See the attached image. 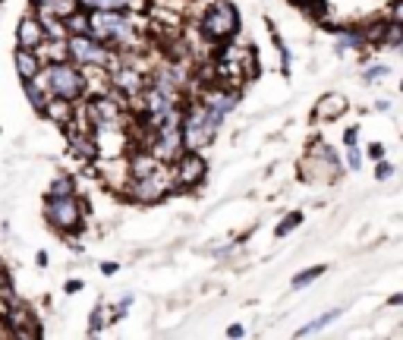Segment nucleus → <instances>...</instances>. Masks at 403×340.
Here are the masks:
<instances>
[{"instance_id":"obj_1","label":"nucleus","mask_w":403,"mask_h":340,"mask_svg":"<svg viewBox=\"0 0 403 340\" xmlns=\"http://www.w3.org/2000/svg\"><path fill=\"white\" fill-rule=\"evenodd\" d=\"M42 218L48 221V227L54 233L67 239H76L85 233L89 224V214H85V202L79 192H67V196H54V192H44L42 198Z\"/></svg>"},{"instance_id":"obj_40","label":"nucleus","mask_w":403,"mask_h":340,"mask_svg":"<svg viewBox=\"0 0 403 340\" xmlns=\"http://www.w3.org/2000/svg\"><path fill=\"white\" fill-rule=\"evenodd\" d=\"M394 54H400V57H403V44H397V48H394Z\"/></svg>"},{"instance_id":"obj_25","label":"nucleus","mask_w":403,"mask_h":340,"mask_svg":"<svg viewBox=\"0 0 403 340\" xmlns=\"http://www.w3.org/2000/svg\"><path fill=\"white\" fill-rule=\"evenodd\" d=\"M388 76H391L388 63H369V67L362 69V82H366V85H375V82L388 79Z\"/></svg>"},{"instance_id":"obj_9","label":"nucleus","mask_w":403,"mask_h":340,"mask_svg":"<svg viewBox=\"0 0 403 340\" xmlns=\"http://www.w3.org/2000/svg\"><path fill=\"white\" fill-rule=\"evenodd\" d=\"M3 325L10 337H42V321L35 318L28 303L16 300V293L3 296Z\"/></svg>"},{"instance_id":"obj_23","label":"nucleus","mask_w":403,"mask_h":340,"mask_svg":"<svg viewBox=\"0 0 403 340\" xmlns=\"http://www.w3.org/2000/svg\"><path fill=\"white\" fill-rule=\"evenodd\" d=\"M302 218H306V214H302L300 208H296V211H290V214H284V218H280V224L274 227V237H277V239H284V237H287V233H293L296 227L302 224Z\"/></svg>"},{"instance_id":"obj_20","label":"nucleus","mask_w":403,"mask_h":340,"mask_svg":"<svg viewBox=\"0 0 403 340\" xmlns=\"http://www.w3.org/2000/svg\"><path fill=\"white\" fill-rule=\"evenodd\" d=\"M265 26H268V35H271V44H274V51H277V57H280V76H290V51H287V44H284V38H280V32L274 28V22L271 19H265Z\"/></svg>"},{"instance_id":"obj_4","label":"nucleus","mask_w":403,"mask_h":340,"mask_svg":"<svg viewBox=\"0 0 403 340\" xmlns=\"http://www.w3.org/2000/svg\"><path fill=\"white\" fill-rule=\"evenodd\" d=\"M343 170H347V164L341 161L334 145H328L325 139H315V142H309L300 161V180L315 186H331L343 177Z\"/></svg>"},{"instance_id":"obj_17","label":"nucleus","mask_w":403,"mask_h":340,"mask_svg":"<svg viewBox=\"0 0 403 340\" xmlns=\"http://www.w3.org/2000/svg\"><path fill=\"white\" fill-rule=\"evenodd\" d=\"M110 325H114V321H110L108 303H98V306L89 312V325H85V334H89V337H98V334H101L104 328H110Z\"/></svg>"},{"instance_id":"obj_33","label":"nucleus","mask_w":403,"mask_h":340,"mask_svg":"<svg viewBox=\"0 0 403 340\" xmlns=\"http://www.w3.org/2000/svg\"><path fill=\"white\" fill-rule=\"evenodd\" d=\"M83 280L79 278H73V280H67V284H63V293H67V296H73V293H83Z\"/></svg>"},{"instance_id":"obj_34","label":"nucleus","mask_w":403,"mask_h":340,"mask_svg":"<svg viewBox=\"0 0 403 340\" xmlns=\"http://www.w3.org/2000/svg\"><path fill=\"white\" fill-rule=\"evenodd\" d=\"M117 271H120V265H117V262H101V274H104V278H114Z\"/></svg>"},{"instance_id":"obj_37","label":"nucleus","mask_w":403,"mask_h":340,"mask_svg":"<svg viewBox=\"0 0 403 340\" xmlns=\"http://www.w3.org/2000/svg\"><path fill=\"white\" fill-rule=\"evenodd\" d=\"M388 306H403V293H394V296H388Z\"/></svg>"},{"instance_id":"obj_8","label":"nucleus","mask_w":403,"mask_h":340,"mask_svg":"<svg viewBox=\"0 0 403 340\" xmlns=\"http://www.w3.org/2000/svg\"><path fill=\"white\" fill-rule=\"evenodd\" d=\"M208 158L205 151H192L186 148L177 161L171 164V177H173V192H196L198 186L208 180Z\"/></svg>"},{"instance_id":"obj_36","label":"nucleus","mask_w":403,"mask_h":340,"mask_svg":"<svg viewBox=\"0 0 403 340\" xmlns=\"http://www.w3.org/2000/svg\"><path fill=\"white\" fill-rule=\"evenodd\" d=\"M35 262H38V268H48V262H51V259H48V252L42 249L38 255H35Z\"/></svg>"},{"instance_id":"obj_27","label":"nucleus","mask_w":403,"mask_h":340,"mask_svg":"<svg viewBox=\"0 0 403 340\" xmlns=\"http://www.w3.org/2000/svg\"><path fill=\"white\" fill-rule=\"evenodd\" d=\"M341 145H343V155H347V151H362V145H359V126H347V130H343V136H341Z\"/></svg>"},{"instance_id":"obj_42","label":"nucleus","mask_w":403,"mask_h":340,"mask_svg":"<svg viewBox=\"0 0 403 340\" xmlns=\"http://www.w3.org/2000/svg\"><path fill=\"white\" fill-rule=\"evenodd\" d=\"M400 95H403V79H400Z\"/></svg>"},{"instance_id":"obj_35","label":"nucleus","mask_w":403,"mask_h":340,"mask_svg":"<svg viewBox=\"0 0 403 340\" xmlns=\"http://www.w3.org/2000/svg\"><path fill=\"white\" fill-rule=\"evenodd\" d=\"M243 334H246V328L239 325V321H233V325L227 328V337H243Z\"/></svg>"},{"instance_id":"obj_30","label":"nucleus","mask_w":403,"mask_h":340,"mask_svg":"<svg viewBox=\"0 0 403 340\" xmlns=\"http://www.w3.org/2000/svg\"><path fill=\"white\" fill-rule=\"evenodd\" d=\"M388 19H394V22H400V26H403V0H391Z\"/></svg>"},{"instance_id":"obj_31","label":"nucleus","mask_w":403,"mask_h":340,"mask_svg":"<svg viewBox=\"0 0 403 340\" xmlns=\"http://www.w3.org/2000/svg\"><path fill=\"white\" fill-rule=\"evenodd\" d=\"M57 7V0H32V10L35 13H51Z\"/></svg>"},{"instance_id":"obj_21","label":"nucleus","mask_w":403,"mask_h":340,"mask_svg":"<svg viewBox=\"0 0 403 340\" xmlns=\"http://www.w3.org/2000/svg\"><path fill=\"white\" fill-rule=\"evenodd\" d=\"M300 10H302V13H306L312 22H318V26H325V22L331 19V3H328V0H306V3H302Z\"/></svg>"},{"instance_id":"obj_26","label":"nucleus","mask_w":403,"mask_h":340,"mask_svg":"<svg viewBox=\"0 0 403 340\" xmlns=\"http://www.w3.org/2000/svg\"><path fill=\"white\" fill-rule=\"evenodd\" d=\"M132 303H136V300H132V293H126V296H120V300H117V306L110 309V321H114V325H117V321H123L126 315H130Z\"/></svg>"},{"instance_id":"obj_19","label":"nucleus","mask_w":403,"mask_h":340,"mask_svg":"<svg viewBox=\"0 0 403 340\" xmlns=\"http://www.w3.org/2000/svg\"><path fill=\"white\" fill-rule=\"evenodd\" d=\"M63 22H67L69 35H89L92 32V16H89V10H85V7H76Z\"/></svg>"},{"instance_id":"obj_41","label":"nucleus","mask_w":403,"mask_h":340,"mask_svg":"<svg viewBox=\"0 0 403 340\" xmlns=\"http://www.w3.org/2000/svg\"><path fill=\"white\" fill-rule=\"evenodd\" d=\"M0 271H7V265H3V262H0Z\"/></svg>"},{"instance_id":"obj_6","label":"nucleus","mask_w":403,"mask_h":340,"mask_svg":"<svg viewBox=\"0 0 403 340\" xmlns=\"http://www.w3.org/2000/svg\"><path fill=\"white\" fill-rule=\"evenodd\" d=\"M123 196L136 205H157L164 202L167 196H173V177H171V164H161V167L148 170V173H139L130 177Z\"/></svg>"},{"instance_id":"obj_13","label":"nucleus","mask_w":403,"mask_h":340,"mask_svg":"<svg viewBox=\"0 0 403 340\" xmlns=\"http://www.w3.org/2000/svg\"><path fill=\"white\" fill-rule=\"evenodd\" d=\"M44 57L38 54V51H28V48H13V69L16 76H19V82L26 79H42L44 73Z\"/></svg>"},{"instance_id":"obj_12","label":"nucleus","mask_w":403,"mask_h":340,"mask_svg":"<svg viewBox=\"0 0 403 340\" xmlns=\"http://www.w3.org/2000/svg\"><path fill=\"white\" fill-rule=\"evenodd\" d=\"M347 108H350V101L343 95H337V92H325V95L312 104V123H334L347 114Z\"/></svg>"},{"instance_id":"obj_39","label":"nucleus","mask_w":403,"mask_h":340,"mask_svg":"<svg viewBox=\"0 0 403 340\" xmlns=\"http://www.w3.org/2000/svg\"><path fill=\"white\" fill-rule=\"evenodd\" d=\"M290 3H293V7H302V3H306V0H290Z\"/></svg>"},{"instance_id":"obj_7","label":"nucleus","mask_w":403,"mask_h":340,"mask_svg":"<svg viewBox=\"0 0 403 340\" xmlns=\"http://www.w3.org/2000/svg\"><path fill=\"white\" fill-rule=\"evenodd\" d=\"M69 60L79 63L83 69H110L117 60V51L108 48L95 35H69L67 38Z\"/></svg>"},{"instance_id":"obj_2","label":"nucleus","mask_w":403,"mask_h":340,"mask_svg":"<svg viewBox=\"0 0 403 340\" xmlns=\"http://www.w3.org/2000/svg\"><path fill=\"white\" fill-rule=\"evenodd\" d=\"M224 120H227L224 114L205 108V104L198 101L196 95H192V101L186 98V104H183V123H180V126H183L186 148H192V151L212 148L214 139H218V133H221V126H224Z\"/></svg>"},{"instance_id":"obj_18","label":"nucleus","mask_w":403,"mask_h":340,"mask_svg":"<svg viewBox=\"0 0 403 340\" xmlns=\"http://www.w3.org/2000/svg\"><path fill=\"white\" fill-rule=\"evenodd\" d=\"M334 318H341V309H328V312H321L318 318H312V321H309V325L296 328V337H312V334L325 331V328H328Z\"/></svg>"},{"instance_id":"obj_29","label":"nucleus","mask_w":403,"mask_h":340,"mask_svg":"<svg viewBox=\"0 0 403 340\" xmlns=\"http://www.w3.org/2000/svg\"><path fill=\"white\" fill-rule=\"evenodd\" d=\"M343 164H347V170H362V151H347Z\"/></svg>"},{"instance_id":"obj_28","label":"nucleus","mask_w":403,"mask_h":340,"mask_svg":"<svg viewBox=\"0 0 403 340\" xmlns=\"http://www.w3.org/2000/svg\"><path fill=\"white\" fill-rule=\"evenodd\" d=\"M394 164H391V161H384V158H381V161H375V180H378V183H384V180H391V177H394Z\"/></svg>"},{"instance_id":"obj_3","label":"nucleus","mask_w":403,"mask_h":340,"mask_svg":"<svg viewBox=\"0 0 403 340\" xmlns=\"http://www.w3.org/2000/svg\"><path fill=\"white\" fill-rule=\"evenodd\" d=\"M196 28L205 44H230L239 32V10L233 0H208L205 10L196 16Z\"/></svg>"},{"instance_id":"obj_24","label":"nucleus","mask_w":403,"mask_h":340,"mask_svg":"<svg viewBox=\"0 0 403 340\" xmlns=\"http://www.w3.org/2000/svg\"><path fill=\"white\" fill-rule=\"evenodd\" d=\"M48 192H54V196H67V192H79V189H76V177H73V173H57V177L51 180Z\"/></svg>"},{"instance_id":"obj_11","label":"nucleus","mask_w":403,"mask_h":340,"mask_svg":"<svg viewBox=\"0 0 403 340\" xmlns=\"http://www.w3.org/2000/svg\"><path fill=\"white\" fill-rule=\"evenodd\" d=\"M16 48H28V51H38L48 41V28H44L42 16L35 13V10H28L26 16H19V22H16Z\"/></svg>"},{"instance_id":"obj_38","label":"nucleus","mask_w":403,"mask_h":340,"mask_svg":"<svg viewBox=\"0 0 403 340\" xmlns=\"http://www.w3.org/2000/svg\"><path fill=\"white\" fill-rule=\"evenodd\" d=\"M375 110H391V101H388V98H381V101H375Z\"/></svg>"},{"instance_id":"obj_43","label":"nucleus","mask_w":403,"mask_h":340,"mask_svg":"<svg viewBox=\"0 0 403 340\" xmlns=\"http://www.w3.org/2000/svg\"><path fill=\"white\" fill-rule=\"evenodd\" d=\"M0 133H3V130H0Z\"/></svg>"},{"instance_id":"obj_15","label":"nucleus","mask_w":403,"mask_h":340,"mask_svg":"<svg viewBox=\"0 0 403 340\" xmlns=\"http://www.w3.org/2000/svg\"><path fill=\"white\" fill-rule=\"evenodd\" d=\"M22 95H26L28 108H32L38 117L44 114V108H48V101H51V92L44 89L42 79H26V82H22Z\"/></svg>"},{"instance_id":"obj_22","label":"nucleus","mask_w":403,"mask_h":340,"mask_svg":"<svg viewBox=\"0 0 403 340\" xmlns=\"http://www.w3.org/2000/svg\"><path fill=\"white\" fill-rule=\"evenodd\" d=\"M325 271H328V265H312V268H302L300 274H293V280H290V290H302V287L315 284V280H318Z\"/></svg>"},{"instance_id":"obj_32","label":"nucleus","mask_w":403,"mask_h":340,"mask_svg":"<svg viewBox=\"0 0 403 340\" xmlns=\"http://www.w3.org/2000/svg\"><path fill=\"white\" fill-rule=\"evenodd\" d=\"M366 155H369L372 161H381V158H384V145H381V142H369V148H366Z\"/></svg>"},{"instance_id":"obj_10","label":"nucleus","mask_w":403,"mask_h":340,"mask_svg":"<svg viewBox=\"0 0 403 340\" xmlns=\"http://www.w3.org/2000/svg\"><path fill=\"white\" fill-rule=\"evenodd\" d=\"M328 32H334V51L347 54V51H369V35L362 22H325Z\"/></svg>"},{"instance_id":"obj_16","label":"nucleus","mask_w":403,"mask_h":340,"mask_svg":"<svg viewBox=\"0 0 403 340\" xmlns=\"http://www.w3.org/2000/svg\"><path fill=\"white\" fill-rule=\"evenodd\" d=\"M151 0H79L85 10H148Z\"/></svg>"},{"instance_id":"obj_14","label":"nucleus","mask_w":403,"mask_h":340,"mask_svg":"<svg viewBox=\"0 0 403 340\" xmlns=\"http://www.w3.org/2000/svg\"><path fill=\"white\" fill-rule=\"evenodd\" d=\"M42 117H44V120H51V123H57V126H63V130H69V126L79 120V104L67 101V98L51 95V101H48V108H44Z\"/></svg>"},{"instance_id":"obj_5","label":"nucleus","mask_w":403,"mask_h":340,"mask_svg":"<svg viewBox=\"0 0 403 340\" xmlns=\"http://www.w3.org/2000/svg\"><path fill=\"white\" fill-rule=\"evenodd\" d=\"M44 89L57 98H67V101H85L89 98V73H85L79 63L73 60H57L48 63L42 73Z\"/></svg>"}]
</instances>
